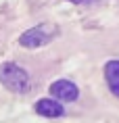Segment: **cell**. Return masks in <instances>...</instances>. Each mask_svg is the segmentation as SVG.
<instances>
[{"label": "cell", "mask_w": 119, "mask_h": 123, "mask_svg": "<svg viewBox=\"0 0 119 123\" xmlns=\"http://www.w3.org/2000/svg\"><path fill=\"white\" fill-rule=\"evenodd\" d=\"M0 84L11 92L23 94L29 90V75L17 63H2L0 65Z\"/></svg>", "instance_id": "cell-1"}, {"label": "cell", "mask_w": 119, "mask_h": 123, "mask_svg": "<svg viewBox=\"0 0 119 123\" xmlns=\"http://www.w3.org/2000/svg\"><path fill=\"white\" fill-rule=\"evenodd\" d=\"M56 33H59V27L54 23H40L21 33L19 44L25 48H40V46H46L48 42H52Z\"/></svg>", "instance_id": "cell-2"}, {"label": "cell", "mask_w": 119, "mask_h": 123, "mask_svg": "<svg viewBox=\"0 0 119 123\" xmlns=\"http://www.w3.org/2000/svg\"><path fill=\"white\" fill-rule=\"evenodd\" d=\"M50 94L63 102H75L79 96V88L69 79H56L50 84Z\"/></svg>", "instance_id": "cell-3"}, {"label": "cell", "mask_w": 119, "mask_h": 123, "mask_svg": "<svg viewBox=\"0 0 119 123\" xmlns=\"http://www.w3.org/2000/svg\"><path fill=\"white\" fill-rule=\"evenodd\" d=\"M36 113L42 117H48V119H56V117L65 115V109L59 100H52V98H42L36 102Z\"/></svg>", "instance_id": "cell-4"}, {"label": "cell", "mask_w": 119, "mask_h": 123, "mask_svg": "<svg viewBox=\"0 0 119 123\" xmlns=\"http://www.w3.org/2000/svg\"><path fill=\"white\" fill-rule=\"evenodd\" d=\"M105 79H106V84H109V90L115 96H119V58L109 61L105 65Z\"/></svg>", "instance_id": "cell-5"}, {"label": "cell", "mask_w": 119, "mask_h": 123, "mask_svg": "<svg viewBox=\"0 0 119 123\" xmlns=\"http://www.w3.org/2000/svg\"><path fill=\"white\" fill-rule=\"evenodd\" d=\"M69 2H73V4H86V2H92V0H69Z\"/></svg>", "instance_id": "cell-6"}]
</instances>
